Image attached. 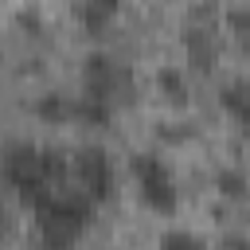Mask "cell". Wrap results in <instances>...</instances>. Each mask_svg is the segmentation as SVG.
I'll list each match as a JSON object with an SVG mask.
<instances>
[{"instance_id": "3", "label": "cell", "mask_w": 250, "mask_h": 250, "mask_svg": "<svg viewBox=\"0 0 250 250\" xmlns=\"http://www.w3.org/2000/svg\"><path fill=\"white\" fill-rule=\"evenodd\" d=\"M129 172H133L137 195H141V203H145L148 211H156V215H176V207H180V188H176V180H172V168H168L156 152H133Z\"/></svg>"}, {"instance_id": "13", "label": "cell", "mask_w": 250, "mask_h": 250, "mask_svg": "<svg viewBox=\"0 0 250 250\" xmlns=\"http://www.w3.org/2000/svg\"><path fill=\"white\" fill-rule=\"evenodd\" d=\"M156 90L164 98H172V102H184L188 98V74L180 66H160L156 70Z\"/></svg>"}, {"instance_id": "4", "label": "cell", "mask_w": 250, "mask_h": 250, "mask_svg": "<svg viewBox=\"0 0 250 250\" xmlns=\"http://www.w3.org/2000/svg\"><path fill=\"white\" fill-rule=\"evenodd\" d=\"M70 180H74V188L82 191V195H90L98 207L113 195V188H117V168H113V160H109V152L105 148H78L74 156H70Z\"/></svg>"}, {"instance_id": "15", "label": "cell", "mask_w": 250, "mask_h": 250, "mask_svg": "<svg viewBox=\"0 0 250 250\" xmlns=\"http://www.w3.org/2000/svg\"><path fill=\"white\" fill-rule=\"evenodd\" d=\"M16 27H20L23 35H39V31H43V16H39L35 8H20V12H16Z\"/></svg>"}, {"instance_id": "2", "label": "cell", "mask_w": 250, "mask_h": 250, "mask_svg": "<svg viewBox=\"0 0 250 250\" xmlns=\"http://www.w3.org/2000/svg\"><path fill=\"white\" fill-rule=\"evenodd\" d=\"M94 211H98V203L90 195H82L78 188H59L55 195H47L39 207H31L39 250H74L82 242V234L90 230Z\"/></svg>"}, {"instance_id": "9", "label": "cell", "mask_w": 250, "mask_h": 250, "mask_svg": "<svg viewBox=\"0 0 250 250\" xmlns=\"http://www.w3.org/2000/svg\"><path fill=\"white\" fill-rule=\"evenodd\" d=\"M117 16H121V0H82L78 8V20L90 35H105Z\"/></svg>"}, {"instance_id": "8", "label": "cell", "mask_w": 250, "mask_h": 250, "mask_svg": "<svg viewBox=\"0 0 250 250\" xmlns=\"http://www.w3.org/2000/svg\"><path fill=\"white\" fill-rule=\"evenodd\" d=\"M31 113L43 125H66V121H74V98H62L59 90H43L31 102Z\"/></svg>"}, {"instance_id": "14", "label": "cell", "mask_w": 250, "mask_h": 250, "mask_svg": "<svg viewBox=\"0 0 250 250\" xmlns=\"http://www.w3.org/2000/svg\"><path fill=\"white\" fill-rule=\"evenodd\" d=\"M156 250H207V242L191 230H168V234H160Z\"/></svg>"}, {"instance_id": "6", "label": "cell", "mask_w": 250, "mask_h": 250, "mask_svg": "<svg viewBox=\"0 0 250 250\" xmlns=\"http://www.w3.org/2000/svg\"><path fill=\"white\" fill-rule=\"evenodd\" d=\"M74 121L86 125V129H109V121H113V102L82 90V94L74 98Z\"/></svg>"}, {"instance_id": "10", "label": "cell", "mask_w": 250, "mask_h": 250, "mask_svg": "<svg viewBox=\"0 0 250 250\" xmlns=\"http://www.w3.org/2000/svg\"><path fill=\"white\" fill-rule=\"evenodd\" d=\"M219 105H223V113H227L230 121H238V125L250 129V82H246V78L227 82V86L219 90Z\"/></svg>"}, {"instance_id": "5", "label": "cell", "mask_w": 250, "mask_h": 250, "mask_svg": "<svg viewBox=\"0 0 250 250\" xmlns=\"http://www.w3.org/2000/svg\"><path fill=\"white\" fill-rule=\"evenodd\" d=\"M82 90L117 102V98H125V90H129V70H125L117 59L94 51V55H86V62H82Z\"/></svg>"}, {"instance_id": "1", "label": "cell", "mask_w": 250, "mask_h": 250, "mask_svg": "<svg viewBox=\"0 0 250 250\" xmlns=\"http://www.w3.org/2000/svg\"><path fill=\"white\" fill-rule=\"evenodd\" d=\"M0 176L27 207H39L47 195H55L59 188L70 184V160L59 148H39L31 141H16L0 156Z\"/></svg>"}, {"instance_id": "11", "label": "cell", "mask_w": 250, "mask_h": 250, "mask_svg": "<svg viewBox=\"0 0 250 250\" xmlns=\"http://www.w3.org/2000/svg\"><path fill=\"white\" fill-rule=\"evenodd\" d=\"M215 191L230 203H246L250 199V176L242 168H219L215 172Z\"/></svg>"}, {"instance_id": "16", "label": "cell", "mask_w": 250, "mask_h": 250, "mask_svg": "<svg viewBox=\"0 0 250 250\" xmlns=\"http://www.w3.org/2000/svg\"><path fill=\"white\" fill-rule=\"evenodd\" d=\"M223 250H250V238H242V234H227V238H223Z\"/></svg>"}, {"instance_id": "7", "label": "cell", "mask_w": 250, "mask_h": 250, "mask_svg": "<svg viewBox=\"0 0 250 250\" xmlns=\"http://www.w3.org/2000/svg\"><path fill=\"white\" fill-rule=\"evenodd\" d=\"M180 43H184V51H188V62H191V66L211 70V62H215L219 47H215V35H211L207 27H184Z\"/></svg>"}, {"instance_id": "12", "label": "cell", "mask_w": 250, "mask_h": 250, "mask_svg": "<svg viewBox=\"0 0 250 250\" xmlns=\"http://www.w3.org/2000/svg\"><path fill=\"white\" fill-rule=\"evenodd\" d=\"M223 23H227V31L234 35V43H238L242 51H250V4H230V8L223 12Z\"/></svg>"}]
</instances>
